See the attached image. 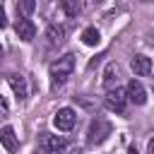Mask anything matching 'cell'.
<instances>
[{
	"label": "cell",
	"mask_w": 154,
	"mask_h": 154,
	"mask_svg": "<svg viewBox=\"0 0 154 154\" xmlns=\"http://www.w3.org/2000/svg\"><path fill=\"white\" fill-rule=\"evenodd\" d=\"M0 55H2V46H0Z\"/></svg>",
	"instance_id": "d6986e66"
},
{
	"label": "cell",
	"mask_w": 154,
	"mask_h": 154,
	"mask_svg": "<svg viewBox=\"0 0 154 154\" xmlns=\"http://www.w3.org/2000/svg\"><path fill=\"white\" fill-rule=\"evenodd\" d=\"M7 84L12 87V91L17 94V99H19V101H24V99H26L29 89H26V79H24L22 75H7Z\"/></svg>",
	"instance_id": "9c48e42d"
},
{
	"label": "cell",
	"mask_w": 154,
	"mask_h": 154,
	"mask_svg": "<svg viewBox=\"0 0 154 154\" xmlns=\"http://www.w3.org/2000/svg\"><path fill=\"white\" fill-rule=\"evenodd\" d=\"M46 38H48L51 46H58V43H63V38H65V29L58 26V24H51V26L46 29Z\"/></svg>",
	"instance_id": "7c38bea8"
},
{
	"label": "cell",
	"mask_w": 154,
	"mask_h": 154,
	"mask_svg": "<svg viewBox=\"0 0 154 154\" xmlns=\"http://www.w3.org/2000/svg\"><path fill=\"white\" fill-rule=\"evenodd\" d=\"M7 111H10V106H7V101H5V96L0 94V116H7Z\"/></svg>",
	"instance_id": "2e32d148"
},
{
	"label": "cell",
	"mask_w": 154,
	"mask_h": 154,
	"mask_svg": "<svg viewBox=\"0 0 154 154\" xmlns=\"http://www.w3.org/2000/svg\"><path fill=\"white\" fill-rule=\"evenodd\" d=\"M14 31H17V36L22 38V41H34V36H36V26H34V22L31 19H17V24H14Z\"/></svg>",
	"instance_id": "52a82bcc"
},
{
	"label": "cell",
	"mask_w": 154,
	"mask_h": 154,
	"mask_svg": "<svg viewBox=\"0 0 154 154\" xmlns=\"http://www.w3.org/2000/svg\"><path fill=\"white\" fill-rule=\"evenodd\" d=\"M63 10L67 17H77L82 12V0H63Z\"/></svg>",
	"instance_id": "5bb4252c"
},
{
	"label": "cell",
	"mask_w": 154,
	"mask_h": 154,
	"mask_svg": "<svg viewBox=\"0 0 154 154\" xmlns=\"http://www.w3.org/2000/svg\"><path fill=\"white\" fill-rule=\"evenodd\" d=\"M2 26H7V14H5V10L0 7V29Z\"/></svg>",
	"instance_id": "e0dca14e"
},
{
	"label": "cell",
	"mask_w": 154,
	"mask_h": 154,
	"mask_svg": "<svg viewBox=\"0 0 154 154\" xmlns=\"http://www.w3.org/2000/svg\"><path fill=\"white\" fill-rule=\"evenodd\" d=\"M111 123L108 120H103V118H96V120H91V125H89V132H87V142L89 144H101L108 135H111Z\"/></svg>",
	"instance_id": "7a4b0ae2"
},
{
	"label": "cell",
	"mask_w": 154,
	"mask_h": 154,
	"mask_svg": "<svg viewBox=\"0 0 154 154\" xmlns=\"http://www.w3.org/2000/svg\"><path fill=\"white\" fill-rule=\"evenodd\" d=\"M82 41H84L87 46H96V43L101 41V34H99V29H96V26H87V29L82 31Z\"/></svg>",
	"instance_id": "4fadbf2b"
},
{
	"label": "cell",
	"mask_w": 154,
	"mask_h": 154,
	"mask_svg": "<svg viewBox=\"0 0 154 154\" xmlns=\"http://www.w3.org/2000/svg\"><path fill=\"white\" fill-rule=\"evenodd\" d=\"M0 142H2V147H5L7 152H17V147H19L17 135H14V130H12L10 125H5V128L0 130Z\"/></svg>",
	"instance_id": "8fae6325"
},
{
	"label": "cell",
	"mask_w": 154,
	"mask_h": 154,
	"mask_svg": "<svg viewBox=\"0 0 154 154\" xmlns=\"http://www.w3.org/2000/svg\"><path fill=\"white\" fill-rule=\"evenodd\" d=\"M72 70H75V55H72V53H65V55H60L58 60H53V63H51V67H48L53 87L65 84V82H67V77L72 75Z\"/></svg>",
	"instance_id": "6da1fadb"
},
{
	"label": "cell",
	"mask_w": 154,
	"mask_h": 154,
	"mask_svg": "<svg viewBox=\"0 0 154 154\" xmlns=\"http://www.w3.org/2000/svg\"><path fill=\"white\" fill-rule=\"evenodd\" d=\"M118 75H120L118 65H116V63H108V65H106V70H103V87H106L108 91L118 87Z\"/></svg>",
	"instance_id": "30bf717a"
},
{
	"label": "cell",
	"mask_w": 154,
	"mask_h": 154,
	"mask_svg": "<svg viewBox=\"0 0 154 154\" xmlns=\"http://www.w3.org/2000/svg\"><path fill=\"white\" fill-rule=\"evenodd\" d=\"M125 99L132 101V103H137V106H144V103H147V89L142 87V82L130 79L128 87H125Z\"/></svg>",
	"instance_id": "5b68a950"
},
{
	"label": "cell",
	"mask_w": 154,
	"mask_h": 154,
	"mask_svg": "<svg viewBox=\"0 0 154 154\" xmlns=\"http://www.w3.org/2000/svg\"><path fill=\"white\" fill-rule=\"evenodd\" d=\"M128 154H140V152H137L135 147H130V149H128Z\"/></svg>",
	"instance_id": "ac0fdd59"
},
{
	"label": "cell",
	"mask_w": 154,
	"mask_h": 154,
	"mask_svg": "<svg viewBox=\"0 0 154 154\" xmlns=\"http://www.w3.org/2000/svg\"><path fill=\"white\" fill-rule=\"evenodd\" d=\"M38 147L43 154H63L67 149V142L60 137V135H51V132H43L41 140H38Z\"/></svg>",
	"instance_id": "3957f363"
},
{
	"label": "cell",
	"mask_w": 154,
	"mask_h": 154,
	"mask_svg": "<svg viewBox=\"0 0 154 154\" xmlns=\"http://www.w3.org/2000/svg\"><path fill=\"white\" fill-rule=\"evenodd\" d=\"M75 123H77V113H75L72 108H58V113L53 116V125H55L58 130H63V132L72 130Z\"/></svg>",
	"instance_id": "277c9868"
},
{
	"label": "cell",
	"mask_w": 154,
	"mask_h": 154,
	"mask_svg": "<svg viewBox=\"0 0 154 154\" xmlns=\"http://www.w3.org/2000/svg\"><path fill=\"white\" fill-rule=\"evenodd\" d=\"M36 10V0H19L17 2V12L26 19V17H31V12Z\"/></svg>",
	"instance_id": "9a60e30c"
},
{
	"label": "cell",
	"mask_w": 154,
	"mask_h": 154,
	"mask_svg": "<svg viewBox=\"0 0 154 154\" xmlns=\"http://www.w3.org/2000/svg\"><path fill=\"white\" fill-rule=\"evenodd\" d=\"M130 67H132V72H135L137 77H149V75H152V58H147V55H135V58L130 60Z\"/></svg>",
	"instance_id": "ba28073f"
},
{
	"label": "cell",
	"mask_w": 154,
	"mask_h": 154,
	"mask_svg": "<svg viewBox=\"0 0 154 154\" xmlns=\"http://www.w3.org/2000/svg\"><path fill=\"white\" fill-rule=\"evenodd\" d=\"M106 108L108 111H116V113H125V106H128V99H125V91L123 89H111L108 94H106Z\"/></svg>",
	"instance_id": "8992f818"
}]
</instances>
